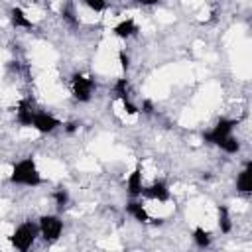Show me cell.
<instances>
[{
    "label": "cell",
    "mask_w": 252,
    "mask_h": 252,
    "mask_svg": "<svg viewBox=\"0 0 252 252\" xmlns=\"http://www.w3.org/2000/svg\"><path fill=\"white\" fill-rule=\"evenodd\" d=\"M134 2H138L142 6H156V4H159V0H134Z\"/></svg>",
    "instance_id": "603a6c76"
},
{
    "label": "cell",
    "mask_w": 252,
    "mask_h": 252,
    "mask_svg": "<svg viewBox=\"0 0 252 252\" xmlns=\"http://www.w3.org/2000/svg\"><path fill=\"white\" fill-rule=\"evenodd\" d=\"M140 197L152 199V201H158V203H167L171 199V191H169V187H167V183L163 179H156L152 185L142 189Z\"/></svg>",
    "instance_id": "8992f818"
},
{
    "label": "cell",
    "mask_w": 252,
    "mask_h": 252,
    "mask_svg": "<svg viewBox=\"0 0 252 252\" xmlns=\"http://www.w3.org/2000/svg\"><path fill=\"white\" fill-rule=\"evenodd\" d=\"M37 232L45 242H55L63 232V220L57 215H41L37 222Z\"/></svg>",
    "instance_id": "3957f363"
},
{
    "label": "cell",
    "mask_w": 252,
    "mask_h": 252,
    "mask_svg": "<svg viewBox=\"0 0 252 252\" xmlns=\"http://www.w3.org/2000/svg\"><path fill=\"white\" fill-rule=\"evenodd\" d=\"M236 126H238V120L236 118H220L211 130L203 132V142L217 146L220 140H224L226 136H230Z\"/></svg>",
    "instance_id": "5b68a950"
},
{
    "label": "cell",
    "mask_w": 252,
    "mask_h": 252,
    "mask_svg": "<svg viewBox=\"0 0 252 252\" xmlns=\"http://www.w3.org/2000/svg\"><path fill=\"white\" fill-rule=\"evenodd\" d=\"M126 213H128L134 220H138V222H150V215H148L146 207L142 205V201H138V197H136V199H130V201L126 203Z\"/></svg>",
    "instance_id": "8fae6325"
},
{
    "label": "cell",
    "mask_w": 252,
    "mask_h": 252,
    "mask_svg": "<svg viewBox=\"0 0 252 252\" xmlns=\"http://www.w3.org/2000/svg\"><path fill=\"white\" fill-rule=\"evenodd\" d=\"M142 189H144V183H142V165L138 163L134 167V171L126 179V191H128V195L132 199H136V197L142 195Z\"/></svg>",
    "instance_id": "9c48e42d"
},
{
    "label": "cell",
    "mask_w": 252,
    "mask_h": 252,
    "mask_svg": "<svg viewBox=\"0 0 252 252\" xmlns=\"http://www.w3.org/2000/svg\"><path fill=\"white\" fill-rule=\"evenodd\" d=\"M59 126H61V120H59V118H55V116H51V114H47V112H37V110H35L33 124H32L33 130H37L39 134H51V132L57 130Z\"/></svg>",
    "instance_id": "52a82bcc"
},
{
    "label": "cell",
    "mask_w": 252,
    "mask_h": 252,
    "mask_svg": "<svg viewBox=\"0 0 252 252\" xmlns=\"http://www.w3.org/2000/svg\"><path fill=\"white\" fill-rule=\"evenodd\" d=\"M118 61H120L122 71H126V69L130 67V57H128V53H126L124 49H120V51H118Z\"/></svg>",
    "instance_id": "ffe728a7"
},
{
    "label": "cell",
    "mask_w": 252,
    "mask_h": 252,
    "mask_svg": "<svg viewBox=\"0 0 252 252\" xmlns=\"http://www.w3.org/2000/svg\"><path fill=\"white\" fill-rule=\"evenodd\" d=\"M77 130H79V122L71 120V122H67V124H65V132H67V134H75Z\"/></svg>",
    "instance_id": "44dd1931"
},
{
    "label": "cell",
    "mask_w": 252,
    "mask_h": 252,
    "mask_svg": "<svg viewBox=\"0 0 252 252\" xmlns=\"http://www.w3.org/2000/svg\"><path fill=\"white\" fill-rule=\"evenodd\" d=\"M35 238H37V224L32 220H26L18 224L16 230L10 234V244L20 252H28L33 246Z\"/></svg>",
    "instance_id": "7a4b0ae2"
},
{
    "label": "cell",
    "mask_w": 252,
    "mask_h": 252,
    "mask_svg": "<svg viewBox=\"0 0 252 252\" xmlns=\"http://www.w3.org/2000/svg\"><path fill=\"white\" fill-rule=\"evenodd\" d=\"M10 22H12V26H16V28H24V30H32L33 28V22L28 18V14L22 10V8H18V6H14L12 10H10Z\"/></svg>",
    "instance_id": "4fadbf2b"
},
{
    "label": "cell",
    "mask_w": 252,
    "mask_h": 252,
    "mask_svg": "<svg viewBox=\"0 0 252 252\" xmlns=\"http://www.w3.org/2000/svg\"><path fill=\"white\" fill-rule=\"evenodd\" d=\"M142 112H146V114H152V112H154V106H152L150 100H144V102H142Z\"/></svg>",
    "instance_id": "7402d4cb"
},
{
    "label": "cell",
    "mask_w": 252,
    "mask_h": 252,
    "mask_svg": "<svg viewBox=\"0 0 252 252\" xmlns=\"http://www.w3.org/2000/svg\"><path fill=\"white\" fill-rule=\"evenodd\" d=\"M33 116H35V110L32 106V102L28 98H22L16 106V122L20 126H32L33 124Z\"/></svg>",
    "instance_id": "ba28073f"
},
{
    "label": "cell",
    "mask_w": 252,
    "mask_h": 252,
    "mask_svg": "<svg viewBox=\"0 0 252 252\" xmlns=\"http://www.w3.org/2000/svg\"><path fill=\"white\" fill-rule=\"evenodd\" d=\"M150 220H152V224H158V226L163 224V219H150Z\"/></svg>",
    "instance_id": "cb8c5ba5"
},
{
    "label": "cell",
    "mask_w": 252,
    "mask_h": 252,
    "mask_svg": "<svg viewBox=\"0 0 252 252\" xmlns=\"http://www.w3.org/2000/svg\"><path fill=\"white\" fill-rule=\"evenodd\" d=\"M236 189L240 193H244V195L252 191V161H246L244 169L238 173V177H236Z\"/></svg>",
    "instance_id": "7c38bea8"
},
{
    "label": "cell",
    "mask_w": 252,
    "mask_h": 252,
    "mask_svg": "<svg viewBox=\"0 0 252 252\" xmlns=\"http://www.w3.org/2000/svg\"><path fill=\"white\" fill-rule=\"evenodd\" d=\"M53 201H55V205H57L59 209H63V207L69 203V191H67L65 187H57V189L53 191Z\"/></svg>",
    "instance_id": "e0dca14e"
},
{
    "label": "cell",
    "mask_w": 252,
    "mask_h": 252,
    "mask_svg": "<svg viewBox=\"0 0 252 252\" xmlns=\"http://www.w3.org/2000/svg\"><path fill=\"white\" fill-rule=\"evenodd\" d=\"M217 146H219L222 152H226V154H236V152L240 150V142H238L232 134H230V136H226L224 140H220Z\"/></svg>",
    "instance_id": "2e32d148"
},
{
    "label": "cell",
    "mask_w": 252,
    "mask_h": 252,
    "mask_svg": "<svg viewBox=\"0 0 252 252\" xmlns=\"http://www.w3.org/2000/svg\"><path fill=\"white\" fill-rule=\"evenodd\" d=\"M94 79L83 75V73H75L71 77V93L75 96V100L79 102H89L93 98V91H94Z\"/></svg>",
    "instance_id": "277c9868"
},
{
    "label": "cell",
    "mask_w": 252,
    "mask_h": 252,
    "mask_svg": "<svg viewBox=\"0 0 252 252\" xmlns=\"http://www.w3.org/2000/svg\"><path fill=\"white\" fill-rule=\"evenodd\" d=\"M112 32H114L116 37H120V39H128V37H132V35L138 33V26H136L134 18H126V20H120V22L112 28Z\"/></svg>",
    "instance_id": "30bf717a"
},
{
    "label": "cell",
    "mask_w": 252,
    "mask_h": 252,
    "mask_svg": "<svg viewBox=\"0 0 252 252\" xmlns=\"http://www.w3.org/2000/svg\"><path fill=\"white\" fill-rule=\"evenodd\" d=\"M217 215H219V228H220V232L228 234L232 230V220H230L228 207L226 205H219L217 207Z\"/></svg>",
    "instance_id": "5bb4252c"
},
{
    "label": "cell",
    "mask_w": 252,
    "mask_h": 252,
    "mask_svg": "<svg viewBox=\"0 0 252 252\" xmlns=\"http://www.w3.org/2000/svg\"><path fill=\"white\" fill-rule=\"evenodd\" d=\"M10 183L12 185H24V187H37L43 183V177L35 165L33 158H24L12 165L10 171Z\"/></svg>",
    "instance_id": "6da1fadb"
},
{
    "label": "cell",
    "mask_w": 252,
    "mask_h": 252,
    "mask_svg": "<svg viewBox=\"0 0 252 252\" xmlns=\"http://www.w3.org/2000/svg\"><path fill=\"white\" fill-rule=\"evenodd\" d=\"M120 102H122V106H124V110H126L128 114H138V112H140V108L130 100V94L124 96V98H120Z\"/></svg>",
    "instance_id": "d6986e66"
},
{
    "label": "cell",
    "mask_w": 252,
    "mask_h": 252,
    "mask_svg": "<svg viewBox=\"0 0 252 252\" xmlns=\"http://www.w3.org/2000/svg\"><path fill=\"white\" fill-rule=\"evenodd\" d=\"M193 240H195V244H197L199 248H209L211 242H213L211 232L205 230L203 226H195V230H193Z\"/></svg>",
    "instance_id": "9a60e30c"
},
{
    "label": "cell",
    "mask_w": 252,
    "mask_h": 252,
    "mask_svg": "<svg viewBox=\"0 0 252 252\" xmlns=\"http://www.w3.org/2000/svg\"><path fill=\"white\" fill-rule=\"evenodd\" d=\"M83 2L93 12H104L106 10V0H83Z\"/></svg>",
    "instance_id": "ac0fdd59"
}]
</instances>
